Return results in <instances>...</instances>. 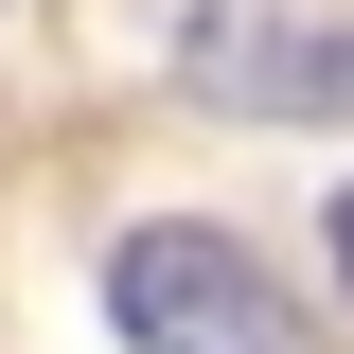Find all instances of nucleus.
I'll return each instance as SVG.
<instances>
[{"mask_svg": "<svg viewBox=\"0 0 354 354\" xmlns=\"http://www.w3.org/2000/svg\"><path fill=\"white\" fill-rule=\"evenodd\" d=\"M337 283H354V195H337Z\"/></svg>", "mask_w": 354, "mask_h": 354, "instance_id": "nucleus-3", "label": "nucleus"}, {"mask_svg": "<svg viewBox=\"0 0 354 354\" xmlns=\"http://www.w3.org/2000/svg\"><path fill=\"white\" fill-rule=\"evenodd\" d=\"M177 88L213 124H354V0H195Z\"/></svg>", "mask_w": 354, "mask_h": 354, "instance_id": "nucleus-2", "label": "nucleus"}, {"mask_svg": "<svg viewBox=\"0 0 354 354\" xmlns=\"http://www.w3.org/2000/svg\"><path fill=\"white\" fill-rule=\"evenodd\" d=\"M106 319H124L142 354H337L283 266L230 248V230H195V213H160V230L106 248Z\"/></svg>", "mask_w": 354, "mask_h": 354, "instance_id": "nucleus-1", "label": "nucleus"}]
</instances>
